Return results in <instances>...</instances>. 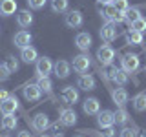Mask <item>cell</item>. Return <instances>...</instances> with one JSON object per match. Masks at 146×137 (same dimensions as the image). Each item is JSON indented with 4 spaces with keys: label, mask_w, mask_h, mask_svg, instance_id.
Instances as JSON below:
<instances>
[{
    "label": "cell",
    "mask_w": 146,
    "mask_h": 137,
    "mask_svg": "<svg viewBox=\"0 0 146 137\" xmlns=\"http://www.w3.org/2000/svg\"><path fill=\"white\" fill-rule=\"evenodd\" d=\"M100 15H102V18L106 22H113V24H121V22L126 20V13L117 11L111 4H102V7H100Z\"/></svg>",
    "instance_id": "obj_1"
},
{
    "label": "cell",
    "mask_w": 146,
    "mask_h": 137,
    "mask_svg": "<svg viewBox=\"0 0 146 137\" xmlns=\"http://www.w3.org/2000/svg\"><path fill=\"white\" fill-rule=\"evenodd\" d=\"M51 71H53L51 59H49V57L36 59V64H35V75H36V79H38V77H48Z\"/></svg>",
    "instance_id": "obj_2"
},
{
    "label": "cell",
    "mask_w": 146,
    "mask_h": 137,
    "mask_svg": "<svg viewBox=\"0 0 146 137\" xmlns=\"http://www.w3.org/2000/svg\"><path fill=\"white\" fill-rule=\"evenodd\" d=\"M97 59H99V62L102 64V66H110V64L113 62V59H115V49H113L111 46H108V44H102L97 49Z\"/></svg>",
    "instance_id": "obj_3"
},
{
    "label": "cell",
    "mask_w": 146,
    "mask_h": 137,
    "mask_svg": "<svg viewBox=\"0 0 146 137\" xmlns=\"http://www.w3.org/2000/svg\"><path fill=\"white\" fill-rule=\"evenodd\" d=\"M64 22H66L68 27H71V29H77V27H80L82 24H84V17H82L80 11H77V9H71V11H66Z\"/></svg>",
    "instance_id": "obj_4"
},
{
    "label": "cell",
    "mask_w": 146,
    "mask_h": 137,
    "mask_svg": "<svg viewBox=\"0 0 146 137\" xmlns=\"http://www.w3.org/2000/svg\"><path fill=\"white\" fill-rule=\"evenodd\" d=\"M100 39L104 40V42H113V40L117 39L119 31H117V24H113V22H106L102 27H100Z\"/></svg>",
    "instance_id": "obj_5"
},
{
    "label": "cell",
    "mask_w": 146,
    "mask_h": 137,
    "mask_svg": "<svg viewBox=\"0 0 146 137\" xmlns=\"http://www.w3.org/2000/svg\"><path fill=\"white\" fill-rule=\"evenodd\" d=\"M121 66L126 73H133L137 68H139V55H124L121 59Z\"/></svg>",
    "instance_id": "obj_6"
},
{
    "label": "cell",
    "mask_w": 146,
    "mask_h": 137,
    "mask_svg": "<svg viewBox=\"0 0 146 137\" xmlns=\"http://www.w3.org/2000/svg\"><path fill=\"white\" fill-rule=\"evenodd\" d=\"M49 117L46 115V113H36L33 117V121H31V126H33L35 132H46L49 128Z\"/></svg>",
    "instance_id": "obj_7"
},
{
    "label": "cell",
    "mask_w": 146,
    "mask_h": 137,
    "mask_svg": "<svg viewBox=\"0 0 146 137\" xmlns=\"http://www.w3.org/2000/svg\"><path fill=\"white\" fill-rule=\"evenodd\" d=\"M88 68H90V57L88 55L80 53V55H77V57H73V70L77 73L82 75V73L88 71Z\"/></svg>",
    "instance_id": "obj_8"
},
{
    "label": "cell",
    "mask_w": 146,
    "mask_h": 137,
    "mask_svg": "<svg viewBox=\"0 0 146 137\" xmlns=\"http://www.w3.org/2000/svg\"><path fill=\"white\" fill-rule=\"evenodd\" d=\"M18 108V100L15 95H9L6 100H2L0 102V113L2 115H9V113H15Z\"/></svg>",
    "instance_id": "obj_9"
},
{
    "label": "cell",
    "mask_w": 146,
    "mask_h": 137,
    "mask_svg": "<svg viewBox=\"0 0 146 137\" xmlns=\"http://www.w3.org/2000/svg\"><path fill=\"white\" fill-rule=\"evenodd\" d=\"M58 122L64 126H73L77 122V113L71 108H62L60 113H58Z\"/></svg>",
    "instance_id": "obj_10"
},
{
    "label": "cell",
    "mask_w": 146,
    "mask_h": 137,
    "mask_svg": "<svg viewBox=\"0 0 146 137\" xmlns=\"http://www.w3.org/2000/svg\"><path fill=\"white\" fill-rule=\"evenodd\" d=\"M97 124L100 128H106V126H113V124H115V115H113L111 110H102V112L97 113Z\"/></svg>",
    "instance_id": "obj_11"
},
{
    "label": "cell",
    "mask_w": 146,
    "mask_h": 137,
    "mask_svg": "<svg viewBox=\"0 0 146 137\" xmlns=\"http://www.w3.org/2000/svg\"><path fill=\"white\" fill-rule=\"evenodd\" d=\"M111 99L119 108H124L128 104V100H130V95H128V91L124 88H115V90H111Z\"/></svg>",
    "instance_id": "obj_12"
},
{
    "label": "cell",
    "mask_w": 146,
    "mask_h": 137,
    "mask_svg": "<svg viewBox=\"0 0 146 137\" xmlns=\"http://www.w3.org/2000/svg\"><path fill=\"white\" fill-rule=\"evenodd\" d=\"M82 110H84V113H88V115H97V113L100 112L99 99H95V97L84 99V102H82Z\"/></svg>",
    "instance_id": "obj_13"
},
{
    "label": "cell",
    "mask_w": 146,
    "mask_h": 137,
    "mask_svg": "<svg viewBox=\"0 0 146 137\" xmlns=\"http://www.w3.org/2000/svg\"><path fill=\"white\" fill-rule=\"evenodd\" d=\"M31 39H33V37H31V33L29 31H26V29H20L18 31V33L13 37V42H15V46L17 48H27V46L31 44Z\"/></svg>",
    "instance_id": "obj_14"
},
{
    "label": "cell",
    "mask_w": 146,
    "mask_h": 137,
    "mask_svg": "<svg viewBox=\"0 0 146 137\" xmlns=\"http://www.w3.org/2000/svg\"><path fill=\"white\" fill-rule=\"evenodd\" d=\"M110 79L115 82L117 86H126L128 73L122 70V68H111V70H110Z\"/></svg>",
    "instance_id": "obj_15"
},
{
    "label": "cell",
    "mask_w": 146,
    "mask_h": 137,
    "mask_svg": "<svg viewBox=\"0 0 146 137\" xmlns=\"http://www.w3.org/2000/svg\"><path fill=\"white\" fill-rule=\"evenodd\" d=\"M95 86H97V82H95V79L91 75H86V73H82V75L77 79V88L84 90V91H91L95 90Z\"/></svg>",
    "instance_id": "obj_16"
},
{
    "label": "cell",
    "mask_w": 146,
    "mask_h": 137,
    "mask_svg": "<svg viewBox=\"0 0 146 137\" xmlns=\"http://www.w3.org/2000/svg\"><path fill=\"white\" fill-rule=\"evenodd\" d=\"M40 95H42V91L36 84H26L24 86V99L29 100V102H35V100L40 99Z\"/></svg>",
    "instance_id": "obj_17"
},
{
    "label": "cell",
    "mask_w": 146,
    "mask_h": 137,
    "mask_svg": "<svg viewBox=\"0 0 146 137\" xmlns=\"http://www.w3.org/2000/svg\"><path fill=\"white\" fill-rule=\"evenodd\" d=\"M53 71L58 79H66V77H70L71 66H70V62H66V61H58V62L53 64Z\"/></svg>",
    "instance_id": "obj_18"
},
{
    "label": "cell",
    "mask_w": 146,
    "mask_h": 137,
    "mask_svg": "<svg viewBox=\"0 0 146 137\" xmlns=\"http://www.w3.org/2000/svg\"><path fill=\"white\" fill-rule=\"evenodd\" d=\"M62 100L66 104H75L77 100H79V90L73 88V86H66V88L62 90Z\"/></svg>",
    "instance_id": "obj_19"
},
{
    "label": "cell",
    "mask_w": 146,
    "mask_h": 137,
    "mask_svg": "<svg viewBox=\"0 0 146 137\" xmlns=\"http://www.w3.org/2000/svg\"><path fill=\"white\" fill-rule=\"evenodd\" d=\"M75 46L80 49V51H88V49L91 48V35L90 33H79L75 37Z\"/></svg>",
    "instance_id": "obj_20"
},
{
    "label": "cell",
    "mask_w": 146,
    "mask_h": 137,
    "mask_svg": "<svg viewBox=\"0 0 146 137\" xmlns=\"http://www.w3.org/2000/svg\"><path fill=\"white\" fill-rule=\"evenodd\" d=\"M17 24L20 27H29L33 24V15H31L29 9H20L17 13Z\"/></svg>",
    "instance_id": "obj_21"
},
{
    "label": "cell",
    "mask_w": 146,
    "mask_h": 137,
    "mask_svg": "<svg viewBox=\"0 0 146 137\" xmlns=\"http://www.w3.org/2000/svg\"><path fill=\"white\" fill-rule=\"evenodd\" d=\"M20 59H22V62L31 64V62H36L38 53H36V49L33 48V46H27V48H22L20 49Z\"/></svg>",
    "instance_id": "obj_22"
},
{
    "label": "cell",
    "mask_w": 146,
    "mask_h": 137,
    "mask_svg": "<svg viewBox=\"0 0 146 137\" xmlns=\"http://www.w3.org/2000/svg\"><path fill=\"white\" fill-rule=\"evenodd\" d=\"M17 11V0H0V15L11 17Z\"/></svg>",
    "instance_id": "obj_23"
},
{
    "label": "cell",
    "mask_w": 146,
    "mask_h": 137,
    "mask_svg": "<svg viewBox=\"0 0 146 137\" xmlns=\"http://www.w3.org/2000/svg\"><path fill=\"white\" fill-rule=\"evenodd\" d=\"M18 124V121H17V117H15V113H9V115H4L2 117V121H0V126L4 128V130H15Z\"/></svg>",
    "instance_id": "obj_24"
},
{
    "label": "cell",
    "mask_w": 146,
    "mask_h": 137,
    "mask_svg": "<svg viewBox=\"0 0 146 137\" xmlns=\"http://www.w3.org/2000/svg\"><path fill=\"white\" fill-rule=\"evenodd\" d=\"M133 108H135V112H146V93L144 91H141V93H137L135 97H133Z\"/></svg>",
    "instance_id": "obj_25"
},
{
    "label": "cell",
    "mask_w": 146,
    "mask_h": 137,
    "mask_svg": "<svg viewBox=\"0 0 146 137\" xmlns=\"http://www.w3.org/2000/svg\"><path fill=\"white\" fill-rule=\"evenodd\" d=\"M126 42L131 44V46L143 44V33H139V31H135V29H130L126 33Z\"/></svg>",
    "instance_id": "obj_26"
},
{
    "label": "cell",
    "mask_w": 146,
    "mask_h": 137,
    "mask_svg": "<svg viewBox=\"0 0 146 137\" xmlns=\"http://www.w3.org/2000/svg\"><path fill=\"white\" fill-rule=\"evenodd\" d=\"M36 86H38L40 91H44V93H51L53 82L49 80V77H38V80H36Z\"/></svg>",
    "instance_id": "obj_27"
},
{
    "label": "cell",
    "mask_w": 146,
    "mask_h": 137,
    "mask_svg": "<svg viewBox=\"0 0 146 137\" xmlns=\"http://www.w3.org/2000/svg\"><path fill=\"white\" fill-rule=\"evenodd\" d=\"M70 0H51V9L55 13H66Z\"/></svg>",
    "instance_id": "obj_28"
},
{
    "label": "cell",
    "mask_w": 146,
    "mask_h": 137,
    "mask_svg": "<svg viewBox=\"0 0 146 137\" xmlns=\"http://www.w3.org/2000/svg\"><path fill=\"white\" fill-rule=\"evenodd\" d=\"M113 115H115V124H126L130 115H128V112L124 108H119L117 112H113Z\"/></svg>",
    "instance_id": "obj_29"
},
{
    "label": "cell",
    "mask_w": 146,
    "mask_h": 137,
    "mask_svg": "<svg viewBox=\"0 0 146 137\" xmlns=\"http://www.w3.org/2000/svg\"><path fill=\"white\" fill-rule=\"evenodd\" d=\"M130 29H135V31H139V33H144V31H146V20H144L143 17L137 18V20L131 22V27H130Z\"/></svg>",
    "instance_id": "obj_30"
},
{
    "label": "cell",
    "mask_w": 146,
    "mask_h": 137,
    "mask_svg": "<svg viewBox=\"0 0 146 137\" xmlns=\"http://www.w3.org/2000/svg\"><path fill=\"white\" fill-rule=\"evenodd\" d=\"M137 18H141V11H139V7H128V11H126V20L131 24V22L137 20Z\"/></svg>",
    "instance_id": "obj_31"
},
{
    "label": "cell",
    "mask_w": 146,
    "mask_h": 137,
    "mask_svg": "<svg viewBox=\"0 0 146 137\" xmlns=\"http://www.w3.org/2000/svg\"><path fill=\"white\" fill-rule=\"evenodd\" d=\"M119 137H139V130L133 126H126V128H122L121 132H119Z\"/></svg>",
    "instance_id": "obj_32"
},
{
    "label": "cell",
    "mask_w": 146,
    "mask_h": 137,
    "mask_svg": "<svg viewBox=\"0 0 146 137\" xmlns=\"http://www.w3.org/2000/svg\"><path fill=\"white\" fill-rule=\"evenodd\" d=\"M4 66L7 68L9 73H15V71L18 70V61H17L15 57H11V55H9V57L6 59V64H4Z\"/></svg>",
    "instance_id": "obj_33"
},
{
    "label": "cell",
    "mask_w": 146,
    "mask_h": 137,
    "mask_svg": "<svg viewBox=\"0 0 146 137\" xmlns=\"http://www.w3.org/2000/svg\"><path fill=\"white\" fill-rule=\"evenodd\" d=\"M111 6L117 9V11H122L126 13L128 7H130V4H128V0H111Z\"/></svg>",
    "instance_id": "obj_34"
},
{
    "label": "cell",
    "mask_w": 146,
    "mask_h": 137,
    "mask_svg": "<svg viewBox=\"0 0 146 137\" xmlns=\"http://www.w3.org/2000/svg\"><path fill=\"white\" fill-rule=\"evenodd\" d=\"M46 4V0H27V6L31 9H42Z\"/></svg>",
    "instance_id": "obj_35"
},
{
    "label": "cell",
    "mask_w": 146,
    "mask_h": 137,
    "mask_svg": "<svg viewBox=\"0 0 146 137\" xmlns=\"http://www.w3.org/2000/svg\"><path fill=\"white\" fill-rule=\"evenodd\" d=\"M115 128L113 126H106V128H102V132H100V137H115Z\"/></svg>",
    "instance_id": "obj_36"
},
{
    "label": "cell",
    "mask_w": 146,
    "mask_h": 137,
    "mask_svg": "<svg viewBox=\"0 0 146 137\" xmlns=\"http://www.w3.org/2000/svg\"><path fill=\"white\" fill-rule=\"evenodd\" d=\"M9 75H11V73H9L7 68L2 64V66H0V82H6V80L9 79Z\"/></svg>",
    "instance_id": "obj_37"
},
{
    "label": "cell",
    "mask_w": 146,
    "mask_h": 137,
    "mask_svg": "<svg viewBox=\"0 0 146 137\" xmlns=\"http://www.w3.org/2000/svg\"><path fill=\"white\" fill-rule=\"evenodd\" d=\"M9 97V91L7 90H0V102H2V100H6Z\"/></svg>",
    "instance_id": "obj_38"
},
{
    "label": "cell",
    "mask_w": 146,
    "mask_h": 137,
    "mask_svg": "<svg viewBox=\"0 0 146 137\" xmlns=\"http://www.w3.org/2000/svg\"><path fill=\"white\" fill-rule=\"evenodd\" d=\"M17 137H33V135H31V132L22 130V132H18V135H17Z\"/></svg>",
    "instance_id": "obj_39"
},
{
    "label": "cell",
    "mask_w": 146,
    "mask_h": 137,
    "mask_svg": "<svg viewBox=\"0 0 146 137\" xmlns=\"http://www.w3.org/2000/svg\"><path fill=\"white\" fill-rule=\"evenodd\" d=\"M51 137H64V135H62V134H60V132H58V130H57V132H53V135H51Z\"/></svg>",
    "instance_id": "obj_40"
},
{
    "label": "cell",
    "mask_w": 146,
    "mask_h": 137,
    "mask_svg": "<svg viewBox=\"0 0 146 137\" xmlns=\"http://www.w3.org/2000/svg\"><path fill=\"white\" fill-rule=\"evenodd\" d=\"M99 4H111V0H97Z\"/></svg>",
    "instance_id": "obj_41"
},
{
    "label": "cell",
    "mask_w": 146,
    "mask_h": 137,
    "mask_svg": "<svg viewBox=\"0 0 146 137\" xmlns=\"http://www.w3.org/2000/svg\"><path fill=\"white\" fill-rule=\"evenodd\" d=\"M75 137H86V135H75Z\"/></svg>",
    "instance_id": "obj_42"
},
{
    "label": "cell",
    "mask_w": 146,
    "mask_h": 137,
    "mask_svg": "<svg viewBox=\"0 0 146 137\" xmlns=\"http://www.w3.org/2000/svg\"><path fill=\"white\" fill-rule=\"evenodd\" d=\"M40 137H49V135H40Z\"/></svg>",
    "instance_id": "obj_43"
},
{
    "label": "cell",
    "mask_w": 146,
    "mask_h": 137,
    "mask_svg": "<svg viewBox=\"0 0 146 137\" xmlns=\"http://www.w3.org/2000/svg\"><path fill=\"white\" fill-rule=\"evenodd\" d=\"M4 137H9V135H4Z\"/></svg>",
    "instance_id": "obj_44"
},
{
    "label": "cell",
    "mask_w": 146,
    "mask_h": 137,
    "mask_svg": "<svg viewBox=\"0 0 146 137\" xmlns=\"http://www.w3.org/2000/svg\"><path fill=\"white\" fill-rule=\"evenodd\" d=\"M144 71H146V68H144Z\"/></svg>",
    "instance_id": "obj_45"
}]
</instances>
